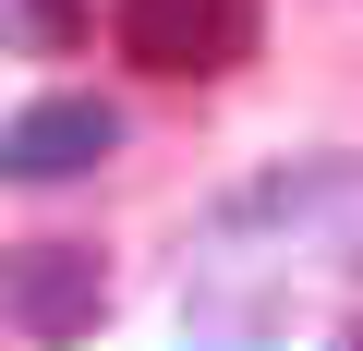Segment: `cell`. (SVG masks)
Listing matches in <instances>:
<instances>
[{
  "instance_id": "5",
  "label": "cell",
  "mask_w": 363,
  "mask_h": 351,
  "mask_svg": "<svg viewBox=\"0 0 363 351\" xmlns=\"http://www.w3.org/2000/svg\"><path fill=\"white\" fill-rule=\"evenodd\" d=\"M13 37H25V49H49V61H61V49H85V0H13Z\"/></svg>"
},
{
  "instance_id": "3",
  "label": "cell",
  "mask_w": 363,
  "mask_h": 351,
  "mask_svg": "<svg viewBox=\"0 0 363 351\" xmlns=\"http://www.w3.org/2000/svg\"><path fill=\"white\" fill-rule=\"evenodd\" d=\"M109 145H121V109H109V97H37V109L0 121V182H25V194L85 182Z\"/></svg>"
},
{
  "instance_id": "1",
  "label": "cell",
  "mask_w": 363,
  "mask_h": 351,
  "mask_svg": "<svg viewBox=\"0 0 363 351\" xmlns=\"http://www.w3.org/2000/svg\"><path fill=\"white\" fill-rule=\"evenodd\" d=\"M327 243L339 267H363V157H291L267 182H230L206 206V243Z\"/></svg>"
},
{
  "instance_id": "4",
  "label": "cell",
  "mask_w": 363,
  "mask_h": 351,
  "mask_svg": "<svg viewBox=\"0 0 363 351\" xmlns=\"http://www.w3.org/2000/svg\"><path fill=\"white\" fill-rule=\"evenodd\" d=\"M0 315H13L25 339H85V327L109 315V267H97V243H25L13 279H0Z\"/></svg>"
},
{
  "instance_id": "2",
  "label": "cell",
  "mask_w": 363,
  "mask_h": 351,
  "mask_svg": "<svg viewBox=\"0 0 363 351\" xmlns=\"http://www.w3.org/2000/svg\"><path fill=\"white\" fill-rule=\"evenodd\" d=\"M109 37L133 73H169V85H218L255 61L267 37V0H109Z\"/></svg>"
}]
</instances>
